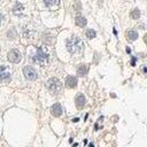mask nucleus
<instances>
[{"instance_id": "obj_1", "label": "nucleus", "mask_w": 147, "mask_h": 147, "mask_svg": "<svg viewBox=\"0 0 147 147\" xmlns=\"http://www.w3.org/2000/svg\"><path fill=\"white\" fill-rule=\"evenodd\" d=\"M67 48L71 54H78L83 51L84 45H83V41L78 37L72 36L67 40Z\"/></svg>"}, {"instance_id": "obj_2", "label": "nucleus", "mask_w": 147, "mask_h": 147, "mask_svg": "<svg viewBox=\"0 0 147 147\" xmlns=\"http://www.w3.org/2000/svg\"><path fill=\"white\" fill-rule=\"evenodd\" d=\"M32 61L34 63H38L40 65H44L48 62V53H47V49H45L44 47H39L36 53L33 54L32 56Z\"/></svg>"}, {"instance_id": "obj_3", "label": "nucleus", "mask_w": 147, "mask_h": 147, "mask_svg": "<svg viewBox=\"0 0 147 147\" xmlns=\"http://www.w3.org/2000/svg\"><path fill=\"white\" fill-rule=\"evenodd\" d=\"M47 87L52 93H59L62 90V84L57 78H51L47 82Z\"/></svg>"}, {"instance_id": "obj_4", "label": "nucleus", "mask_w": 147, "mask_h": 147, "mask_svg": "<svg viewBox=\"0 0 147 147\" xmlns=\"http://www.w3.org/2000/svg\"><path fill=\"white\" fill-rule=\"evenodd\" d=\"M22 59V54L18 49H11L9 53H8V60L13 63H18Z\"/></svg>"}, {"instance_id": "obj_5", "label": "nucleus", "mask_w": 147, "mask_h": 147, "mask_svg": "<svg viewBox=\"0 0 147 147\" xmlns=\"http://www.w3.org/2000/svg\"><path fill=\"white\" fill-rule=\"evenodd\" d=\"M23 74H24L25 78L29 79V80H34V79L37 78V71H36L34 68H32V67H29V65H28V67H24Z\"/></svg>"}, {"instance_id": "obj_6", "label": "nucleus", "mask_w": 147, "mask_h": 147, "mask_svg": "<svg viewBox=\"0 0 147 147\" xmlns=\"http://www.w3.org/2000/svg\"><path fill=\"white\" fill-rule=\"evenodd\" d=\"M10 80V72L7 69V67L2 65L0 68V82H7Z\"/></svg>"}, {"instance_id": "obj_7", "label": "nucleus", "mask_w": 147, "mask_h": 147, "mask_svg": "<svg viewBox=\"0 0 147 147\" xmlns=\"http://www.w3.org/2000/svg\"><path fill=\"white\" fill-rule=\"evenodd\" d=\"M75 102H76V107L78 108V109H82L84 106H85V102H86V99H85V96L83 95V94H78L77 96H76V99H75Z\"/></svg>"}, {"instance_id": "obj_8", "label": "nucleus", "mask_w": 147, "mask_h": 147, "mask_svg": "<svg viewBox=\"0 0 147 147\" xmlns=\"http://www.w3.org/2000/svg\"><path fill=\"white\" fill-rule=\"evenodd\" d=\"M65 85L69 87V88H74L77 86V78L74 77V76H68L67 79H65Z\"/></svg>"}, {"instance_id": "obj_9", "label": "nucleus", "mask_w": 147, "mask_h": 147, "mask_svg": "<svg viewBox=\"0 0 147 147\" xmlns=\"http://www.w3.org/2000/svg\"><path fill=\"white\" fill-rule=\"evenodd\" d=\"M52 114H53L55 117L61 116V114H62V107H61L60 103H54V105L52 106Z\"/></svg>"}, {"instance_id": "obj_10", "label": "nucleus", "mask_w": 147, "mask_h": 147, "mask_svg": "<svg viewBox=\"0 0 147 147\" xmlns=\"http://www.w3.org/2000/svg\"><path fill=\"white\" fill-rule=\"evenodd\" d=\"M44 2L48 8H56L60 5V0H44Z\"/></svg>"}, {"instance_id": "obj_11", "label": "nucleus", "mask_w": 147, "mask_h": 147, "mask_svg": "<svg viewBox=\"0 0 147 147\" xmlns=\"http://www.w3.org/2000/svg\"><path fill=\"white\" fill-rule=\"evenodd\" d=\"M87 71H88V67L86 64H80L78 67V69H77V74L79 76H85L87 74Z\"/></svg>"}, {"instance_id": "obj_12", "label": "nucleus", "mask_w": 147, "mask_h": 147, "mask_svg": "<svg viewBox=\"0 0 147 147\" xmlns=\"http://www.w3.org/2000/svg\"><path fill=\"white\" fill-rule=\"evenodd\" d=\"M75 22H76V24L78 25V26H85L86 25V23H87V21H86V18L85 17H83V16H76V20H75Z\"/></svg>"}, {"instance_id": "obj_13", "label": "nucleus", "mask_w": 147, "mask_h": 147, "mask_svg": "<svg viewBox=\"0 0 147 147\" xmlns=\"http://www.w3.org/2000/svg\"><path fill=\"white\" fill-rule=\"evenodd\" d=\"M126 37L130 39V40H136L137 38H138V32L137 31H134V30H130V31H127V33H126Z\"/></svg>"}, {"instance_id": "obj_14", "label": "nucleus", "mask_w": 147, "mask_h": 147, "mask_svg": "<svg viewBox=\"0 0 147 147\" xmlns=\"http://www.w3.org/2000/svg\"><path fill=\"white\" fill-rule=\"evenodd\" d=\"M22 10H23V6H22L21 3H18V2H16V5H15V7H14V9H13V11H14V14H16V15H20Z\"/></svg>"}, {"instance_id": "obj_15", "label": "nucleus", "mask_w": 147, "mask_h": 147, "mask_svg": "<svg viewBox=\"0 0 147 147\" xmlns=\"http://www.w3.org/2000/svg\"><path fill=\"white\" fill-rule=\"evenodd\" d=\"M95 36H96V33H95V31H94V30H92V29H88V30L86 31V37H87L88 39L95 38Z\"/></svg>"}, {"instance_id": "obj_16", "label": "nucleus", "mask_w": 147, "mask_h": 147, "mask_svg": "<svg viewBox=\"0 0 147 147\" xmlns=\"http://www.w3.org/2000/svg\"><path fill=\"white\" fill-rule=\"evenodd\" d=\"M131 17H132V18H134V20L139 18V17H140V11H139L138 9L132 10V11H131Z\"/></svg>"}, {"instance_id": "obj_17", "label": "nucleus", "mask_w": 147, "mask_h": 147, "mask_svg": "<svg viewBox=\"0 0 147 147\" xmlns=\"http://www.w3.org/2000/svg\"><path fill=\"white\" fill-rule=\"evenodd\" d=\"M8 37H9V38H11V39H13V38L15 37V30H14V29H13V30H11L10 32L8 31Z\"/></svg>"}, {"instance_id": "obj_18", "label": "nucleus", "mask_w": 147, "mask_h": 147, "mask_svg": "<svg viewBox=\"0 0 147 147\" xmlns=\"http://www.w3.org/2000/svg\"><path fill=\"white\" fill-rule=\"evenodd\" d=\"M2 22H3V16H2V14L0 13V26H1V24H2Z\"/></svg>"}, {"instance_id": "obj_19", "label": "nucleus", "mask_w": 147, "mask_h": 147, "mask_svg": "<svg viewBox=\"0 0 147 147\" xmlns=\"http://www.w3.org/2000/svg\"><path fill=\"white\" fill-rule=\"evenodd\" d=\"M134 62H136V57H133V59H132V62H131V64H132V65H134Z\"/></svg>"}, {"instance_id": "obj_20", "label": "nucleus", "mask_w": 147, "mask_h": 147, "mask_svg": "<svg viewBox=\"0 0 147 147\" xmlns=\"http://www.w3.org/2000/svg\"><path fill=\"white\" fill-rule=\"evenodd\" d=\"M88 147H94V145H93V144H90V146H88Z\"/></svg>"}]
</instances>
